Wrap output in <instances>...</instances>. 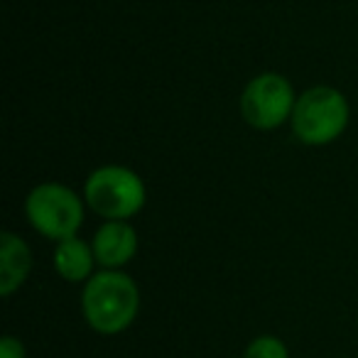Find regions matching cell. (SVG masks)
Listing matches in <instances>:
<instances>
[{"label":"cell","mask_w":358,"mask_h":358,"mask_svg":"<svg viewBox=\"0 0 358 358\" xmlns=\"http://www.w3.org/2000/svg\"><path fill=\"white\" fill-rule=\"evenodd\" d=\"M81 309L89 327L99 334H120L135 322L140 292L133 278L118 270H103L89 278L81 294Z\"/></svg>","instance_id":"1"},{"label":"cell","mask_w":358,"mask_h":358,"mask_svg":"<svg viewBox=\"0 0 358 358\" xmlns=\"http://www.w3.org/2000/svg\"><path fill=\"white\" fill-rule=\"evenodd\" d=\"M32 268V255L27 243L15 236L13 231H6L0 236V294L10 297L17 287L27 280Z\"/></svg>","instance_id":"7"},{"label":"cell","mask_w":358,"mask_h":358,"mask_svg":"<svg viewBox=\"0 0 358 358\" xmlns=\"http://www.w3.org/2000/svg\"><path fill=\"white\" fill-rule=\"evenodd\" d=\"M25 211L32 229H37L42 236L57 241V243L74 238L79 226L84 224V206H81L76 192H71L64 185H57V182L35 187L27 194Z\"/></svg>","instance_id":"4"},{"label":"cell","mask_w":358,"mask_h":358,"mask_svg":"<svg viewBox=\"0 0 358 358\" xmlns=\"http://www.w3.org/2000/svg\"><path fill=\"white\" fill-rule=\"evenodd\" d=\"M94 263H96L94 248L86 245L84 241H79L76 236L57 243L55 268H57V273L64 280H69V282H81V280H86V278H94V275H91Z\"/></svg>","instance_id":"8"},{"label":"cell","mask_w":358,"mask_h":358,"mask_svg":"<svg viewBox=\"0 0 358 358\" xmlns=\"http://www.w3.org/2000/svg\"><path fill=\"white\" fill-rule=\"evenodd\" d=\"M289 120L292 133L304 145H329L346 130L348 101L331 86H314L297 96Z\"/></svg>","instance_id":"2"},{"label":"cell","mask_w":358,"mask_h":358,"mask_svg":"<svg viewBox=\"0 0 358 358\" xmlns=\"http://www.w3.org/2000/svg\"><path fill=\"white\" fill-rule=\"evenodd\" d=\"M0 358H25V346L20 343V338L3 336V341H0Z\"/></svg>","instance_id":"10"},{"label":"cell","mask_w":358,"mask_h":358,"mask_svg":"<svg viewBox=\"0 0 358 358\" xmlns=\"http://www.w3.org/2000/svg\"><path fill=\"white\" fill-rule=\"evenodd\" d=\"M84 196L86 204L103 219L128 221L145 206V185L133 169L106 164L89 174Z\"/></svg>","instance_id":"3"},{"label":"cell","mask_w":358,"mask_h":358,"mask_svg":"<svg viewBox=\"0 0 358 358\" xmlns=\"http://www.w3.org/2000/svg\"><path fill=\"white\" fill-rule=\"evenodd\" d=\"M243 358H289V353L278 336H258L248 343Z\"/></svg>","instance_id":"9"},{"label":"cell","mask_w":358,"mask_h":358,"mask_svg":"<svg viewBox=\"0 0 358 358\" xmlns=\"http://www.w3.org/2000/svg\"><path fill=\"white\" fill-rule=\"evenodd\" d=\"M294 91L285 76L275 71L255 76L241 94V113L245 123L258 130H273L292 118L294 110Z\"/></svg>","instance_id":"5"},{"label":"cell","mask_w":358,"mask_h":358,"mask_svg":"<svg viewBox=\"0 0 358 358\" xmlns=\"http://www.w3.org/2000/svg\"><path fill=\"white\" fill-rule=\"evenodd\" d=\"M94 255L106 270L130 263L138 250V234L128 221H108L94 236Z\"/></svg>","instance_id":"6"}]
</instances>
